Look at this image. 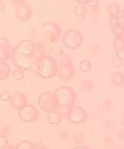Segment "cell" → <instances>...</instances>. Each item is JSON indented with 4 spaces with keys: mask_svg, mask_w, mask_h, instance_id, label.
<instances>
[{
    "mask_svg": "<svg viewBox=\"0 0 124 149\" xmlns=\"http://www.w3.org/2000/svg\"><path fill=\"white\" fill-rule=\"evenodd\" d=\"M8 138L5 135H0V148H3L6 146L8 145Z\"/></svg>",
    "mask_w": 124,
    "mask_h": 149,
    "instance_id": "cell-28",
    "label": "cell"
},
{
    "mask_svg": "<svg viewBox=\"0 0 124 149\" xmlns=\"http://www.w3.org/2000/svg\"><path fill=\"white\" fill-rule=\"evenodd\" d=\"M112 45H113V48H114L115 51L123 49L124 47L123 36H117V37H115L114 39V40H113Z\"/></svg>",
    "mask_w": 124,
    "mask_h": 149,
    "instance_id": "cell-22",
    "label": "cell"
},
{
    "mask_svg": "<svg viewBox=\"0 0 124 149\" xmlns=\"http://www.w3.org/2000/svg\"><path fill=\"white\" fill-rule=\"evenodd\" d=\"M12 77L15 81H21L24 78V70L16 68L12 72Z\"/></svg>",
    "mask_w": 124,
    "mask_h": 149,
    "instance_id": "cell-25",
    "label": "cell"
},
{
    "mask_svg": "<svg viewBox=\"0 0 124 149\" xmlns=\"http://www.w3.org/2000/svg\"><path fill=\"white\" fill-rule=\"evenodd\" d=\"M121 15H122V16H123V17H124V8L123 9V10H122V11H121Z\"/></svg>",
    "mask_w": 124,
    "mask_h": 149,
    "instance_id": "cell-43",
    "label": "cell"
},
{
    "mask_svg": "<svg viewBox=\"0 0 124 149\" xmlns=\"http://www.w3.org/2000/svg\"><path fill=\"white\" fill-rule=\"evenodd\" d=\"M36 49V43L32 41L31 40H21L15 49L21 54L27 56H32L34 57V53Z\"/></svg>",
    "mask_w": 124,
    "mask_h": 149,
    "instance_id": "cell-12",
    "label": "cell"
},
{
    "mask_svg": "<svg viewBox=\"0 0 124 149\" xmlns=\"http://www.w3.org/2000/svg\"><path fill=\"white\" fill-rule=\"evenodd\" d=\"M61 107H71L77 102V94L73 88L68 86H58L54 91Z\"/></svg>",
    "mask_w": 124,
    "mask_h": 149,
    "instance_id": "cell-2",
    "label": "cell"
},
{
    "mask_svg": "<svg viewBox=\"0 0 124 149\" xmlns=\"http://www.w3.org/2000/svg\"><path fill=\"white\" fill-rule=\"evenodd\" d=\"M121 120H122V124L124 127V113L122 114V118H121Z\"/></svg>",
    "mask_w": 124,
    "mask_h": 149,
    "instance_id": "cell-41",
    "label": "cell"
},
{
    "mask_svg": "<svg viewBox=\"0 0 124 149\" xmlns=\"http://www.w3.org/2000/svg\"><path fill=\"white\" fill-rule=\"evenodd\" d=\"M26 0H9V2H10V3L12 4V5H20V4H23L24 3V2H25Z\"/></svg>",
    "mask_w": 124,
    "mask_h": 149,
    "instance_id": "cell-35",
    "label": "cell"
},
{
    "mask_svg": "<svg viewBox=\"0 0 124 149\" xmlns=\"http://www.w3.org/2000/svg\"><path fill=\"white\" fill-rule=\"evenodd\" d=\"M0 47H2V48H10V47H11L9 40L6 37H0Z\"/></svg>",
    "mask_w": 124,
    "mask_h": 149,
    "instance_id": "cell-30",
    "label": "cell"
},
{
    "mask_svg": "<svg viewBox=\"0 0 124 149\" xmlns=\"http://www.w3.org/2000/svg\"><path fill=\"white\" fill-rule=\"evenodd\" d=\"M118 25L122 27L123 28H124V17L122 16V15H119L118 16Z\"/></svg>",
    "mask_w": 124,
    "mask_h": 149,
    "instance_id": "cell-36",
    "label": "cell"
},
{
    "mask_svg": "<svg viewBox=\"0 0 124 149\" xmlns=\"http://www.w3.org/2000/svg\"><path fill=\"white\" fill-rule=\"evenodd\" d=\"M78 68L79 70L83 72V73H87V72H90V70H92L93 68V64L92 62L89 61V60H82L79 62L78 65Z\"/></svg>",
    "mask_w": 124,
    "mask_h": 149,
    "instance_id": "cell-18",
    "label": "cell"
},
{
    "mask_svg": "<svg viewBox=\"0 0 124 149\" xmlns=\"http://www.w3.org/2000/svg\"><path fill=\"white\" fill-rule=\"evenodd\" d=\"M63 114L61 112H59L56 111H52L48 112L47 114V121L50 125L52 126H57L62 121Z\"/></svg>",
    "mask_w": 124,
    "mask_h": 149,
    "instance_id": "cell-13",
    "label": "cell"
},
{
    "mask_svg": "<svg viewBox=\"0 0 124 149\" xmlns=\"http://www.w3.org/2000/svg\"><path fill=\"white\" fill-rule=\"evenodd\" d=\"M34 149H48L47 146H45L42 142H38L35 143Z\"/></svg>",
    "mask_w": 124,
    "mask_h": 149,
    "instance_id": "cell-34",
    "label": "cell"
},
{
    "mask_svg": "<svg viewBox=\"0 0 124 149\" xmlns=\"http://www.w3.org/2000/svg\"><path fill=\"white\" fill-rule=\"evenodd\" d=\"M110 82L114 87H122L124 86V73L115 71L110 75Z\"/></svg>",
    "mask_w": 124,
    "mask_h": 149,
    "instance_id": "cell-14",
    "label": "cell"
},
{
    "mask_svg": "<svg viewBox=\"0 0 124 149\" xmlns=\"http://www.w3.org/2000/svg\"><path fill=\"white\" fill-rule=\"evenodd\" d=\"M86 5L90 8H96L99 5V0H89Z\"/></svg>",
    "mask_w": 124,
    "mask_h": 149,
    "instance_id": "cell-32",
    "label": "cell"
},
{
    "mask_svg": "<svg viewBox=\"0 0 124 149\" xmlns=\"http://www.w3.org/2000/svg\"><path fill=\"white\" fill-rule=\"evenodd\" d=\"M3 1V0H0V3H2Z\"/></svg>",
    "mask_w": 124,
    "mask_h": 149,
    "instance_id": "cell-44",
    "label": "cell"
},
{
    "mask_svg": "<svg viewBox=\"0 0 124 149\" xmlns=\"http://www.w3.org/2000/svg\"><path fill=\"white\" fill-rule=\"evenodd\" d=\"M75 73L76 71L72 58L68 55L63 56L58 65V72L56 76L61 81H69L74 76Z\"/></svg>",
    "mask_w": 124,
    "mask_h": 149,
    "instance_id": "cell-5",
    "label": "cell"
},
{
    "mask_svg": "<svg viewBox=\"0 0 124 149\" xmlns=\"http://www.w3.org/2000/svg\"><path fill=\"white\" fill-rule=\"evenodd\" d=\"M114 54H115V56L117 57L118 59H119L123 62H124V47L123 49H119V50H116Z\"/></svg>",
    "mask_w": 124,
    "mask_h": 149,
    "instance_id": "cell-31",
    "label": "cell"
},
{
    "mask_svg": "<svg viewBox=\"0 0 124 149\" xmlns=\"http://www.w3.org/2000/svg\"><path fill=\"white\" fill-rule=\"evenodd\" d=\"M121 7L117 3H112L107 7V13L110 17H118L121 15Z\"/></svg>",
    "mask_w": 124,
    "mask_h": 149,
    "instance_id": "cell-17",
    "label": "cell"
},
{
    "mask_svg": "<svg viewBox=\"0 0 124 149\" xmlns=\"http://www.w3.org/2000/svg\"><path fill=\"white\" fill-rule=\"evenodd\" d=\"M114 149H124L123 147H122V146H115L114 148Z\"/></svg>",
    "mask_w": 124,
    "mask_h": 149,
    "instance_id": "cell-42",
    "label": "cell"
},
{
    "mask_svg": "<svg viewBox=\"0 0 124 149\" xmlns=\"http://www.w3.org/2000/svg\"><path fill=\"white\" fill-rule=\"evenodd\" d=\"M15 48L12 46L10 48L0 47V62H6L7 60L10 59L14 53Z\"/></svg>",
    "mask_w": 124,
    "mask_h": 149,
    "instance_id": "cell-15",
    "label": "cell"
},
{
    "mask_svg": "<svg viewBox=\"0 0 124 149\" xmlns=\"http://www.w3.org/2000/svg\"><path fill=\"white\" fill-rule=\"evenodd\" d=\"M45 46L43 44L40 43V44H36V51H35L34 53V57L36 59H39L40 57H41L44 56V53H45Z\"/></svg>",
    "mask_w": 124,
    "mask_h": 149,
    "instance_id": "cell-24",
    "label": "cell"
},
{
    "mask_svg": "<svg viewBox=\"0 0 124 149\" xmlns=\"http://www.w3.org/2000/svg\"><path fill=\"white\" fill-rule=\"evenodd\" d=\"M84 42L82 32L77 29H70L65 31L62 36V43L69 49H77L80 48Z\"/></svg>",
    "mask_w": 124,
    "mask_h": 149,
    "instance_id": "cell-4",
    "label": "cell"
},
{
    "mask_svg": "<svg viewBox=\"0 0 124 149\" xmlns=\"http://www.w3.org/2000/svg\"><path fill=\"white\" fill-rule=\"evenodd\" d=\"M11 93L8 90H3L0 91V101L4 102H8L10 100Z\"/></svg>",
    "mask_w": 124,
    "mask_h": 149,
    "instance_id": "cell-26",
    "label": "cell"
},
{
    "mask_svg": "<svg viewBox=\"0 0 124 149\" xmlns=\"http://www.w3.org/2000/svg\"><path fill=\"white\" fill-rule=\"evenodd\" d=\"M66 117L68 120L73 124H82L87 120L88 114L86 110L82 107L72 106L68 108Z\"/></svg>",
    "mask_w": 124,
    "mask_h": 149,
    "instance_id": "cell-7",
    "label": "cell"
},
{
    "mask_svg": "<svg viewBox=\"0 0 124 149\" xmlns=\"http://www.w3.org/2000/svg\"><path fill=\"white\" fill-rule=\"evenodd\" d=\"M10 107L15 111H19L28 103V97L24 92L16 90L11 93L10 100L8 102Z\"/></svg>",
    "mask_w": 124,
    "mask_h": 149,
    "instance_id": "cell-10",
    "label": "cell"
},
{
    "mask_svg": "<svg viewBox=\"0 0 124 149\" xmlns=\"http://www.w3.org/2000/svg\"><path fill=\"white\" fill-rule=\"evenodd\" d=\"M112 64H113L114 66H115V67H122V66H123L124 62H123V61H120L119 59H118L116 56H114V58H113V61H112Z\"/></svg>",
    "mask_w": 124,
    "mask_h": 149,
    "instance_id": "cell-33",
    "label": "cell"
},
{
    "mask_svg": "<svg viewBox=\"0 0 124 149\" xmlns=\"http://www.w3.org/2000/svg\"><path fill=\"white\" fill-rule=\"evenodd\" d=\"M58 63L50 56H43L36 60L35 73L44 79H51L57 75Z\"/></svg>",
    "mask_w": 124,
    "mask_h": 149,
    "instance_id": "cell-1",
    "label": "cell"
},
{
    "mask_svg": "<svg viewBox=\"0 0 124 149\" xmlns=\"http://www.w3.org/2000/svg\"><path fill=\"white\" fill-rule=\"evenodd\" d=\"M74 1L79 4H86V3H87L89 0H74Z\"/></svg>",
    "mask_w": 124,
    "mask_h": 149,
    "instance_id": "cell-39",
    "label": "cell"
},
{
    "mask_svg": "<svg viewBox=\"0 0 124 149\" xmlns=\"http://www.w3.org/2000/svg\"><path fill=\"white\" fill-rule=\"evenodd\" d=\"M33 15V10L29 4L16 5L14 9L15 18L20 22H26L30 20Z\"/></svg>",
    "mask_w": 124,
    "mask_h": 149,
    "instance_id": "cell-11",
    "label": "cell"
},
{
    "mask_svg": "<svg viewBox=\"0 0 124 149\" xmlns=\"http://www.w3.org/2000/svg\"><path fill=\"white\" fill-rule=\"evenodd\" d=\"M111 30H112V32H113V34H114L115 37H117V36H123L124 34V28L120 27L119 25L117 26V27H115V28H112Z\"/></svg>",
    "mask_w": 124,
    "mask_h": 149,
    "instance_id": "cell-27",
    "label": "cell"
},
{
    "mask_svg": "<svg viewBox=\"0 0 124 149\" xmlns=\"http://www.w3.org/2000/svg\"><path fill=\"white\" fill-rule=\"evenodd\" d=\"M72 149H90L88 146H86V145H77L76 147H74Z\"/></svg>",
    "mask_w": 124,
    "mask_h": 149,
    "instance_id": "cell-38",
    "label": "cell"
},
{
    "mask_svg": "<svg viewBox=\"0 0 124 149\" xmlns=\"http://www.w3.org/2000/svg\"><path fill=\"white\" fill-rule=\"evenodd\" d=\"M2 149H16V147L11 145V144H8V145L6 146L5 148H3Z\"/></svg>",
    "mask_w": 124,
    "mask_h": 149,
    "instance_id": "cell-40",
    "label": "cell"
},
{
    "mask_svg": "<svg viewBox=\"0 0 124 149\" xmlns=\"http://www.w3.org/2000/svg\"><path fill=\"white\" fill-rule=\"evenodd\" d=\"M108 25L110 26V28H115L118 26V17H110L108 20Z\"/></svg>",
    "mask_w": 124,
    "mask_h": 149,
    "instance_id": "cell-29",
    "label": "cell"
},
{
    "mask_svg": "<svg viewBox=\"0 0 124 149\" xmlns=\"http://www.w3.org/2000/svg\"><path fill=\"white\" fill-rule=\"evenodd\" d=\"M43 31L45 33V39L50 44L56 41L60 38L62 32L61 26L52 21L45 23L43 26Z\"/></svg>",
    "mask_w": 124,
    "mask_h": 149,
    "instance_id": "cell-9",
    "label": "cell"
},
{
    "mask_svg": "<svg viewBox=\"0 0 124 149\" xmlns=\"http://www.w3.org/2000/svg\"><path fill=\"white\" fill-rule=\"evenodd\" d=\"M11 59L15 68H19L24 71H34L35 72L36 61L37 60L35 57L23 55L20 52H18L15 48L14 53Z\"/></svg>",
    "mask_w": 124,
    "mask_h": 149,
    "instance_id": "cell-6",
    "label": "cell"
},
{
    "mask_svg": "<svg viewBox=\"0 0 124 149\" xmlns=\"http://www.w3.org/2000/svg\"><path fill=\"white\" fill-rule=\"evenodd\" d=\"M85 139H86V137H85V135L82 133V132H77L73 135V137H72V141L75 144H77V145H81L83 143L85 142Z\"/></svg>",
    "mask_w": 124,
    "mask_h": 149,
    "instance_id": "cell-23",
    "label": "cell"
},
{
    "mask_svg": "<svg viewBox=\"0 0 124 149\" xmlns=\"http://www.w3.org/2000/svg\"><path fill=\"white\" fill-rule=\"evenodd\" d=\"M18 116L22 122L26 123H32L38 120L40 113L35 106L28 103L18 111Z\"/></svg>",
    "mask_w": 124,
    "mask_h": 149,
    "instance_id": "cell-8",
    "label": "cell"
},
{
    "mask_svg": "<svg viewBox=\"0 0 124 149\" xmlns=\"http://www.w3.org/2000/svg\"><path fill=\"white\" fill-rule=\"evenodd\" d=\"M16 149H34L35 143L29 140H22L15 146Z\"/></svg>",
    "mask_w": 124,
    "mask_h": 149,
    "instance_id": "cell-20",
    "label": "cell"
},
{
    "mask_svg": "<svg viewBox=\"0 0 124 149\" xmlns=\"http://www.w3.org/2000/svg\"><path fill=\"white\" fill-rule=\"evenodd\" d=\"M103 104H104V106L106 107L109 108L110 107H111V106H112V104H113V102H112V101L109 100V99H107V100L104 101Z\"/></svg>",
    "mask_w": 124,
    "mask_h": 149,
    "instance_id": "cell-37",
    "label": "cell"
},
{
    "mask_svg": "<svg viewBox=\"0 0 124 149\" xmlns=\"http://www.w3.org/2000/svg\"><path fill=\"white\" fill-rule=\"evenodd\" d=\"M38 106L40 110L46 113L56 111L59 108H61L55 93L50 90L45 91L39 95Z\"/></svg>",
    "mask_w": 124,
    "mask_h": 149,
    "instance_id": "cell-3",
    "label": "cell"
},
{
    "mask_svg": "<svg viewBox=\"0 0 124 149\" xmlns=\"http://www.w3.org/2000/svg\"><path fill=\"white\" fill-rule=\"evenodd\" d=\"M10 65L6 62H0V81L7 79L11 74Z\"/></svg>",
    "mask_w": 124,
    "mask_h": 149,
    "instance_id": "cell-16",
    "label": "cell"
},
{
    "mask_svg": "<svg viewBox=\"0 0 124 149\" xmlns=\"http://www.w3.org/2000/svg\"><path fill=\"white\" fill-rule=\"evenodd\" d=\"M73 13L78 17H83L86 14V7L83 4H78L73 8Z\"/></svg>",
    "mask_w": 124,
    "mask_h": 149,
    "instance_id": "cell-21",
    "label": "cell"
},
{
    "mask_svg": "<svg viewBox=\"0 0 124 149\" xmlns=\"http://www.w3.org/2000/svg\"><path fill=\"white\" fill-rule=\"evenodd\" d=\"M94 87V84L92 80L90 79H83L81 81V89L83 92H90Z\"/></svg>",
    "mask_w": 124,
    "mask_h": 149,
    "instance_id": "cell-19",
    "label": "cell"
}]
</instances>
